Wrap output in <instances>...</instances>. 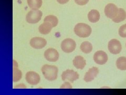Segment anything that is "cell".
Listing matches in <instances>:
<instances>
[{
  "label": "cell",
  "instance_id": "cell-25",
  "mask_svg": "<svg viewBox=\"0 0 126 95\" xmlns=\"http://www.w3.org/2000/svg\"><path fill=\"white\" fill-rule=\"evenodd\" d=\"M69 1V0H57V1L61 4H64L67 3Z\"/></svg>",
  "mask_w": 126,
  "mask_h": 95
},
{
  "label": "cell",
  "instance_id": "cell-5",
  "mask_svg": "<svg viewBox=\"0 0 126 95\" xmlns=\"http://www.w3.org/2000/svg\"><path fill=\"white\" fill-rule=\"evenodd\" d=\"M108 48L109 52L113 54H119L122 49L121 43L116 39H111L108 42Z\"/></svg>",
  "mask_w": 126,
  "mask_h": 95
},
{
  "label": "cell",
  "instance_id": "cell-18",
  "mask_svg": "<svg viewBox=\"0 0 126 95\" xmlns=\"http://www.w3.org/2000/svg\"><path fill=\"white\" fill-rule=\"evenodd\" d=\"M29 6L32 9H38L42 5V0H27Z\"/></svg>",
  "mask_w": 126,
  "mask_h": 95
},
{
  "label": "cell",
  "instance_id": "cell-20",
  "mask_svg": "<svg viewBox=\"0 0 126 95\" xmlns=\"http://www.w3.org/2000/svg\"><path fill=\"white\" fill-rule=\"evenodd\" d=\"M22 77V73L21 71L18 69L17 67L13 68V81L17 82L20 80Z\"/></svg>",
  "mask_w": 126,
  "mask_h": 95
},
{
  "label": "cell",
  "instance_id": "cell-15",
  "mask_svg": "<svg viewBox=\"0 0 126 95\" xmlns=\"http://www.w3.org/2000/svg\"><path fill=\"white\" fill-rule=\"evenodd\" d=\"M100 15L99 12L96 10H92L88 14V19L92 23H96L99 20Z\"/></svg>",
  "mask_w": 126,
  "mask_h": 95
},
{
  "label": "cell",
  "instance_id": "cell-22",
  "mask_svg": "<svg viewBox=\"0 0 126 95\" xmlns=\"http://www.w3.org/2000/svg\"><path fill=\"white\" fill-rule=\"evenodd\" d=\"M119 34L122 38H126V24L121 25L118 31Z\"/></svg>",
  "mask_w": 126,
  "mask_h": 95
},
{
  "label": "cell",
  "instance_id": "cell-10",
  "mask_svg": "<svg viewBox=\"0 0 126 95\" xmlns=\"http://www.w3.org/2000/svg\"><path fill=\"white\" fill-rule=\"evenodd\" d=\"M47 44V41L44 38L34 37L30 41L31 46L36 49H41L44 48Z\"/></svg>",
  "mask_w": 126,
  "mask_h": 95
},
{
  "label": "cell",
  "instance_id": "cell-1",
  "mask_svg": "<svg viewBox=\"0 0 126 95\" xmlns=\"http://www.w3.org/2000/svg\"><path fill=\"white\" fill-rule=\"evenodd\" d=\"M41 71L45 78L49 81L55 80L57 78L58 70L56 66L45 65L42 67Z\"/></svg>",
  "mask_w": 126,
  "mask_h": 95
},
{
  "label": "cell",
  "instance_id": "cell-21",
  "mask_svg": "<svg viewBox=\"0 0 126 95\" xmlns=\"http://www.w3.org/2000/svg\"><path fill=\"white\" fill-rule=\"evenodd\" d=\"M44 22H49L52 24L53 27L56 26L58 23V20L56 16L50 15L46 17L44 19Z\"/></svg>",
  "mask_w": 126,
  "mask_h": 95
},
{
  "label": "cell",
  "instance_id": "cell-16",
  "mask_svg": "<svg viewBox=\"0 0 126 95\" xmlns=\"http://www.w3.org/2000/svg\"><path fill=\"white\" fill-rule=\"evenodd\" d=\"M126 19V12L123 9L120 8L119 9V12L115 18L112 19V21L115 23H119L122 21H124Z\"/></svg>",
  "mask_w": 126,
  "mask_h": 95
},
{
  "label": "cell",
  "instance_id": "cell-8",
  "mask_svg": "<svg viewBox=\"0 0 126 95\" xmlns=\"http://www.w3.org/2000/svg\"><path fill=\"white\" fill-rule=\"evenodd\" d=\"M108 59V57L107 53L102 50L97 51L94 55V61L100 65L105 64L107 62Z\"/></svg>",
  "mask_w": 126,
  "mask_h": 95
},
{
  "label": "cell",
  "instance_id": "cell-17",
  "mask_svg": "<svg viewBox=\"0 0 126 95\" xmlns=\"http://www.w3.org/2000/svg\"><path fill=\"white\" fill-rule=\"evenodd\" d=\"M80 50L82 52L86 54L89 53L93 50V46L91 43L88 41H84L82 42L80 46Z\"/></svg>",
  "mask_w": 126,
  "mask_h": 95
},
{
  "label": "cell",
  "instance_id": "cell-23",
  "mask_svg": "<svg viewBox=\"0 0 126 95\" xmlns=\"http://www.w3.org/2000/svg\"><path fill=\"white\" fill-rule=\"evenodd\" d=\"M75 2L78 5H85L89 2V0H75Z\"/></svg>",
  "mask_w": 126,
  "mask_h": 95
},
{
  "label": "cell",
  "instance_id": "cell-19",
  "mask_svg": "<svg viewBox=\"0 0 126 95\" xmlns=\"http://www.w3.org/2000/svg\"><path fill=\"white\" fill-rule=\"evenodd\" d=\"M116 66L120 70H126V57H121L118 58L116 61Z\"/></svg>",
  "mask_w": 126,
  "mask_h": 95
},
{
  "label": "cell",
  "instance_id": "cell-14",
  "mask_svg": "<svg viewBox=\"0 0 126 95\" xmlns=\"http://www.w3.org/2000/svg\"><path fill=\"white\" fill-rule=\"evenodd\" d=\"M53 27L52 24L49 22H44L39 26V31L42 34H49Z\"/></svg>",
  "mask_w": 126,
  "mask_h": 95
},
{
  "label": "cell",
  "instance_id": "cell-4",
  "mask_svg": "<svg viewBox=\"0 0 126 95\" xmlns=\"http://www.w3.org/2000/svg\"><path fill=\"white\" fill-rule=\"evenodd\" d=\"M76 43L74 40L72 39H66L64 40L61 43V48L64 52L66 53H71L75 50Z\"/></svg>",
  "mask_w": 126,
  "mask_h": 95
},
{
  "label": "cell",
  "instance_id": "cell-13",
  "mask_svg": "<svg viewBox=\"0 0 126 95\" xmlns=\"http://www.w3.org/2000/svg\"><path fill=\"white\" fill-rule=\"evenodd\" d=\"M74 66L78 69H83L86 65L85 59L80 55H77L73 60Z\"/></svg>",
  "mask_w": 126,
  "mask_h": 95
},
{
  "label": "cell",
  "instance_id": "cell-11",
  "mask_svg": "<svg viewBox=\"0 0 126 95\" xmlns=\"http://www.w3.org/2000/svg\"><path fill=\"white\" fill-rule=\"evenodd\" d=\"M44 57L47 60L50 62H56L58 60L60 55L58 51L54 48H49L44 52Z\"/></svg>",
  "mask_w": 126,
  "mask_h": 95
},
{
  "label": "cell",
  "instance_id": "cell-12",
  "mask_svg": "<svg viewBox=\"0 0 126 95\" xmlns=\"http://www.w3.org/2000/svg\"><path fill=\"white\" fill-rule=\"evenodd\" d=\"M99 73V69L97 67H93L90 68L85 75L84 80L86 82H90L94 80Z\"/></svg>",
  "mask_w": 126,
  "mask_h": 95
},
{
  "label": "cell",
  "instance_id": "cell-6",
  "mask_svg": "<svg viewBox=\"0 0 126 95\" xmlns=\"http://www.w3.org/2000/svg\"><path fill=\"white\" fill-rule=\"evenodd\" d=\"M119 12V9L112 3H109L106 5L104 9V12L107 18L112 19L115 18Z\"/></svg>",
  "mask_w": 126,
  "mask_h": 95
},
{
  "label": "cell",
  "instance_id": "cell-24",
  "mask_svg": "<svg viewBox=\"0 0 126 95\" xmlns=\"http://www.w3.org/2000/svg\"><path fill=\"white\" fill-rule=\"evenodd\" d=\"M61 88H72V86L69 82H65L64 84L61 86Z\"/></svg>",
  "mask_w": 126,
  "mask_h": 95
},
{
  "label": "cell",
  "instance_id": "cell-9",
  "mask_svg": "<svg viewBox=\"0 0 126 95\" xmlns=\"http://www.w3.org/2000/svg\"><path fill=\"white\" fill-rule=\"evenodd\" d=\"M25 79L26 81L31 85H36L40 81L39 75L34 71H29L26 74Z\"/></svg>",
  "mask_w": 126,
  "mask_h": 95
},
{
  "label": "cell",
  "instance_id": "cell-7",
  "mask_svg": "<svg viewBox=\"0 0 126 95\" xmlns=\"http://www.w3.org/2000/svg\"><path fill=\"white\" fill-rule=\"evenodd\" d=\"M78 78V73L73 70L68 69L64 71L62 74V79L63 81L68 80L71 82H73L77 80Z\"/></svg>",
  "mask_w": 126,
  "mask_h": 95
},
{
  "label": "cell",
  "instance_id": "cell-26",
  "mask_svg": "<svg viewBox=\"0 0 126 95\" xmlns=\"http://www.w3.org/2000/svg\"><path fill=\"white\" fill-rule=\"evenodd\" d=\"M13 67H18V64H17V62L16 61H15L14 60H13Z\"/></svg>",
  "mask_w": 126,
  "mask_h": 95
},
{
  "label": "cell",
  "instance_id": "cell-3",
  "mask_svg": "<svg viewBox=\"0 0 126 95\" xmlns=\"http://www.w3.org/2000/svg\"><path fill=\"white\" fill-rule=\"evenodd\" d=\"M43 15L42 12L38 9H33L26 15V21L31 24H34L41 20Z\"/></svg>",
  "mask_w": 126,
  "mask_h": 95
},
{
  "label": "cell",
  "instance_id": "cell-2",
  "mask_svg": "<svg viewBox=\"0 0 126 95\" xmlns=\"http://www.w3.org/2000/svg\"><path fill=\"white\" fill-rule=\"evenodd\" d=\"M92 28L89 25L85 23H78L74 27L75 34L80 38L88 37L91 34Z\"/></svg>",
  "mask_w": 126,
  "mask_h": 95
},
{
  "label": "cell",
  "instance_id": "cell-28",
  "mask_svg": "<svg viewBox=\"0 0 126 95\" xmlns=\"http://www.w3.org/2000/svg\"></svg>",
  "mask_w": 126,
  "mask_h": 95
},
{
  "label": "cell",
  "instance_id": "cell-27",
  "mask_svg": "<svg viewBox=\"0 0 126 95\" xmlns=\"http://www.w3.org/2000/svg\"><path fill=\"white\" fill-rule=\"evenodd\" d=\"M22 87V88H26V86H24V85H23V84L19 85L16 86V87Z\"/></svg>",
  "mask_w": 126,
  "mask_h": 95
}]
</instances>
